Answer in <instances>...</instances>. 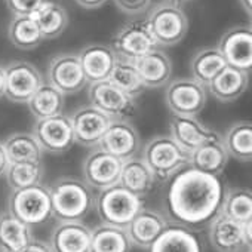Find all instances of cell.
Listing matches in <instances>:
<instances>
[{
	"label": "cell",
	"mask_w": 252,
	"mask_h": 252,
	"mask_svg": "<svg viewBox=\"0 0 252 252\" xmlns=\"http://www.w3.org/2000/svg\"><path fill=\"white\" fill-rule=\"evenodd\" d=\"M224 193L220 177L187 166L169 180L163 193V209L174 224L190 230L202 228L221 212Z\"/></svg>",
	"instance_id": "6da1fadb"
},
{
	"label": "cell",
	"mask_w": 252,
	"mask_h": 252,
	"mask_svg": "<svg viewBox=\"0 0 252 252\" xmlns=\"http://www.w3.org/2000/svg\"><path fill=\"white\" fill-rule=\"evenodd\" d=\"M52 215L58 221H82L94 208L91 187L80 178L61 177L51 187Z\"/></svg>",
	"instance_id": "7a4b0ae2"
},
{
	"label": "cell",
	"mask_w": 252,
	"mask_h": 252,
	"mask_svg": "<svg viewBox=\"0 0 252 252\" xmlns=\"http://www.w3.org/2000/svg\"><path fill=\"white\" fill-rule=\"evenodd\" d=\"M156 181H169L190 163V153L181 149L171 135H158L147 141L143 158Z\"/></svg>",
	"instance_id": "3957f363"
},
{
	"label": "cell",
	"mask_w": 252,
	"mask_h": 252,
	"mask_svg": "<svg viewBox=\"0 0 252 252\" xmlns=\"http://www.w3.org/2000/svg\"><path fill=\"white\" fill-rule=\"evenodd\" d=\"M94 208L102 224L126 228L134 217L144 208L143 199L132 194L120 184L99 190L94 199Z\"/></svg>",
	"instance_id": "277c9868"
},
{
	"label": "cell",
	"mask_w": 252,
	"mask_h": 252,
	"mask_svg": "<svg viewBox=\"0 0 252 252\" xmlns=\"http://www.w3.org/2000/svg\"><path fill=\"white\" fill-rule=\"evenodd\" d=\"M8 212L30 227L46 222L52 217L49 187L34 184L12 190L8 197Z\"/></svg>",
	"instance_id": "5b68a950"
},
{
	"label": "cell",
	"mask_w": 252,
	"mask_h": 252,
	"mask_svg": "<svg viewBox=\"0 0 252 252\" xmlns=\"http://www.w3.org/2000/svg\"><path fill=\"white\" fill-rule=\"evenodd\" d=\"M146 23L158 46H174L180 43L189 32L187 15L180 6L172 3L156 6Z\"/></svg>",
	"instance_id": "8992f818"
},
{
	"label": "cell",
	"mask_w": 252,
	"mask_h": 252,
	"mask_svg": "<svg viewBox=\"0 0 252 252\" xmlns=\"http://www.w3.org/2000/svg\"><path fill=\"white\" fill-rule=\"evenodd\" d=\"M88 96L91 105L107 114L111 120H128L137 111L135 98L125 94L110 80L91 83Z\"/></svg>",
	"instance_id": "52a82bcc"
},
{
	"label": "cell",
	"mask_w": 252,
	"mask_h": 252,
	"mask_svg": "<svg viewBox=\"0 0 252 252\" xmlns=\"http://www.w3.org/2000/svg\"><path fill=\"white\" fill-rule=\"evenodd\" d=\"M251 222H237L221 212L208 224V239L217 252H242L251 248Z\"/></svg>",
	"instance_id": "ba28073f"
},
{
	"label": "cell",
	"mask_w": 252,
	"mask_h": 252,
	"mask_svg": "<svg viewBox=\"0 0 252 252\" xmlns=\"http://www.w3.org/2000/svg\"><path fill=\"white\" fill-rule=\"evenodd\" d=\"M32 135L36 138L42 152L52 155H63L76 143L70 117L63 113L46 119H37Z\"/></svg>",
	"instance_id": "9c48e42d"
},
{
	"label": "cell",
	"mask_w": 252,
	"mask_h": 252,
	"mask_svg": "<svg viewBox=\"0 0 252 252\" xmlns=\"http://www.w3.org/2000/svg\"><path fill=\"white\" fill-rule=\"evenodd\" d=\"M110 48L117 58L135 61L158 49V43L146 21H131L117 32Z\"/></svg>",
	"instance_id": "30bf717a"
},
{
	"label": "cell",
	"mask_w": 252,
	"mask_h": 252,
	"mask_svg": "<svg viewBox=\"0 0 252 252\" xmlns=\"http://www.w3.org/2000/svg\"><path fill=\"white\" fill-rule=\"evenodd\" d=\"M206 88L194 79H175L165 92L168 108L175 116H197L206 104Z\"/></svg>",
	"instance_id": "8fae6325"
},
{
	"label": "cell",
	"mask_w": 252,
	"mask_h": 252,
	"mask_svg": "<svg viewBox=\"0 0 252 252\" xmlns=\"http://www.w3.org/2000/svg\"><path fill=\"white\" fill-rule=\"evenodd\" d=\"M42 85L40 71L27 61H15L5 68V96L12 102L27 104Z\"/></svg>",
	"instance_id": "7c38bea8"
},
{
	"label": "cell",
	"mask_w": 252,
	"mask_h": 252,
	"mask_svg": "<svg viewBox=\"0 0 252 252\" xmlns=\"http://www.w3.org/2000/svg\"><path fill=\"white\" fill-rule=\"evenodd\" d=\"M74 141L85 147H98L111 119L94 105H82L70 116Z\"/></svg>",
	"instance_id": "4fadbf2b"
},
{
	"label": "cell",
	"mask_w": 252,
	"mask_h": 252,
	"mask_svg": "<svg viewBox=\"0 0 252 252\" xmlns=\"http://www.w3.org/2000/svg\"><path fill=\"white\" fill-rule=\"evenodd\" d=\"M220 54L227 65L249 73L252 68V30L251 26H236L225 32L218 43Z\"/></svg>",
	"instance_id": "5bb4252c"
},
{
	"label": "cell",
	"mask_w": 252,
	"mask_h": 252,
	"mask_svg": "<svg viewBox=\"0 0 252 252\" xmlns=\"http://www.w3.org/2000/svg\"><path fill=\"white\" fill-rule=\"evenodd\" d=\"M123 162L110 153L95 147L83 162L85 183L91 189L104 190L119 184Z\"/></svg>",
	"instance_id": "9a60e30c"
},
{
	"label": "cell",
	"mask_w": 252,
	"mask_h": 252,
	"mask_svg": "<svg viewBox=\"0 0 252 252\" xmlns=\"http://www.w3.org/2000/svg\"><path fill=\"white\" fill-rule=\"evenodd\" d=\"M48 80L49 85L63 95L77 94L88 83L79 57L74 54H60L54 57L48 67Z\"/></svg>",
	"instance_id": "2e32d148"
},
{
	"label": "cell",
	"mask_w": 252,
	"mask_h": 252,
	"mask_svg": "<svg viewBox=\"0 0 252 252\" xmlns=\"http://www.w3.org/2000/svg\"><path fill=\"white\" fill-rule=\"evenodd\" d=\"M169 128L174 141L189 153H191L193 150H196L197 147L206 143L222 140V137L215 129L203 125L196 116L174 114L169 122Z\"/></svg>",
	"instance_id": "e0dca14e"
},
{
	"label": "cell",
	"mask_w": 252,
	"mask_h": 252,
	"mask_svg": "<svg viewBox=\"0 0 252 252\" xmlns=\"http://www.w3.org/2000/svg\"><path fill=\"white\" fill-rule=\"evenodd\" d=\"M98 147L122 162L128 160L140 152V134L128 120H111Z\"/></svg>",
	"instance_id": "ac0fdd59"
},
{
	"label": "cell",
	"mask_w": 252,
	"mask_h": 252,
	"mask_svg": "<svg viewBox=\"0 0 252 252\" xmlns=\"http://www.w3.org/2000/svg\"><path fill=\"white\" fill-rule=\"evenodd\" d=\"M49 246L52 252H91V228L82 221H60Z\"/></svg>",
	"instance_id": "d6986e66"
},
{
	"label": "cell",
	"mask_w": 252,
	"mask_h": 252,
	"mask_svg": "<svg viewBox=\"0 0 252 252\" xmlns=\"http://www.w3.org/2000/svg\"><path fill=\"white\" fill-rule=\"evenodd\" d=\"M168 224L169 222L166 217H163L160 212L143 208L125 230L131 240V245L141 249H149Z\"/></svg>",
	"instance_id": "ffe728a7"
},
{
	"label": "cell",
	"mask_w": 252,
	"mask_h": 252,
	"mask_svg": "<svg viewBox=\"0 0 252 252\" xmlns=\"http://www.w3.org/2000/svg\"><path fill=\"white\" fill-rule=\"evenodd\" d=\"M77 57L89 83L108 80L117 61L114 51L107 45H88Z\"/></svg>",
	"instance_id": "44dd1931"
},
{
	"label": "cell",
	"mask_w": 252,
	"mask_h": 252,
	"mask_svg": "<svg viewBox=\"0 0 252 252\" xmlns=\"http://www.w3.org/2000/svg\"><path fill=\"white\" fill-rule=\"evenodd\" d=\"M150 252H203L199 236L180 224H168L149 248Z\"/></svg>",
	"instance_id": "7402d4cb"
},
{
	"label": "cell",
	"mask_w": 252,
	"mask_h": 252,
	"mask_svg": "<svg viewBox=\"0 0 252 252\" xmlns=\"http://www.w3.org/2000/svg\"><path fill=\"white\" fill-rule=\"evenodd\" d=\"M134 64L144 88H160L171 79L172 63L169 57L160 49H155L146 54L144 57L135 60Z\"/></svg>",
	"instance_id": "603a6c76"
},
{
	"label": "cell",
	"mask_w": 252,
	"mask_h": 252,
	"mask_svg": "<svg viewBox=\"0 0 252 252\" xmlns=\"http://www.w3.org/2000/svg\"><path fill=\"white\" fill-rule=\"evenodd\" d=\"M249 85V73L237 70L234 67L225 65L217 77L208 85V89L212 96L221 102H231L237 99Z\"/></svg>",
	"instance_id": "cb8c5ba5"
},
{
	"label": "cell",
	"mask_w": 252,
	"mask_h": 252,
	"mask_svg": "<svg viewBox=\"0 0 252 252\" xmlns=\"http://www.w3.org/2000/svg\"><path fill=\"white\" fill-rule=\"evenodd\" d=\"M119 184L143 199L155 189L156 180L141 158H132L123 160Z\"/></svg>",
	"instance_id": "d4e9b609"
},
{
	"label": "cell",
	"mask_w": 252,
	"mask_h": 252,
	"mask_svg": "<svg viewBox=\"0 0 252 252\" xmlns=\"http://www.w3.org/2000/svg\"><path fill=\"white\" fill-rule=\"evenodd\" d=\"M227 160H228V155H227V152L222 146V140H221V141L206 143V144L197 147L196 150H193L190 153L189 166L199 172L220 177L227 165Z\"/></svg>",
	"instance_id": "484cf974"
},
{
	"label": "cell",
	"mask_w": 252,
	"mask_h": 252,
	"mask_svg": "<svg viewBox=\"0 0 252 252\" xmlns=\"http://www.w3.org/2000/svg\"><path fill=\"white\" fill-rule=\"evenodd\" d=\"M222 146L228 155L240 162H251L252 159V123L242 120L233 123L222 137Z\"/></svg>",
	"instance_id": "4316f807"
},
{
	"label": "cell",
	"mask_w": 252,
	"mask_h": 252,
	"mask_svg": "<svg viewBox=\"0 0 252 252\" xmlns=\"http://www.w3.org/2000/svg\"><path fill=\"white\" fill-rule=\"evenodd\" d=\"M33 230L9 212L0 215V252H18L30 240Z\"/></svg>",
	"instance_id": "83f0119b"
},
{
	"label": "cell",
	"mask_w": 252,
	"mask_h": 252,
	"mask_svg": "<svg viewBox=\"0 0 252 252\" xmlns=\"http://www.w3.org/2000/svg\"><path fill=\"white\" fill-rule=\"evenodd\" d=\"M32 17L45 40L57 39L68 27L67 11L60 3L52 2V0H46Z\"/></svg>",
	"instance_id": "f1b7e54d"
},
{
	"label": "cell",
	"mask_w": 252,
	"mask_h": 252,
	"mask_svg": "<svg viewBox=\"0 0 252 252\" xmlns=\"http://www.w3.org/2000/svg\"><path fill=\"white\" fill-rule=\"evenodd\" d=\"M131 248L125 228L99 224L91 230V252H131Z\"/></svg>",
	"instance_id": "f546056e"
},
{
	"label": "cell",
	"mask_w": 252,
	"mask_h": 252,
	"mask_svg": "<svg viewBox=\"0 0 252 252\" xmlns=\"http://www.w3.org/2000/svg\"><path fill=\"white\" fill-rule=\"evenodd\" d=\"M29 110L37 119H46L61 114L64 110V95L52 85L45 83L29 99Z\"/></svg>",
	"instance_id": "4dcf8cb0"
},
{
	"label": "cell",
	"mask_w": 252,
	"mask_h": 252,
	"mask_svg": "<svg viewBox=\"0 0 252 252\" xmlns=\"http://www.w3.org/2000/svg\"><path fill=\"white\" fill-rule=\"evenodd\" d=\"M9 163L23 162H42V149L32 134L17 132L6 138L3 143Z\"/></svg>",
	"instance_id": "1f68e13d"
},
{
	"label": "cell",
	"mask_w": 252,
	"mask_h": 252,
	"mask_svg": "<svg viewBox=\"0 0 252 252\" xmlns=\"http://www.w3.org/2000/svg\"><path fill=\"white\" fill-rule=\"evenodd\" d=\"M225 65L227 64L217 48H205L193 57L190 67L193 79L200 85L208 86Z\"/></svg>",
	"instance_id": "d6a6232c"
},
{
	"label": "cell",
	"mask_w": 252,
	"mask_h": 252,
	"mask_svg": "<svg viewBox=\"0 0 252 252\" xmlns=\"http://www.w3.org/2000/svg\"><path fill=\"white\" fill-rule=\"evenodd\" d=\"M221 214L242 224L251 222L252 221L251 190L245 187H231L225 190L222 206H221Z\"/></svg>",
	"instance_id": "836d02e7"
},
{
	"label": "cell",
	"mask_w": 252,
	"mask_h": 252,
	"mask_svg": "<svg viewBox=\"0 0 252 252\" xmlns=\"http://www.w3.org/2000/svg\"><path fill=\"white\" fill-rule=\"evenodd\" d=\"M9 40L14 46L23 51L36 49L45 39L34 23L33 17H14L8 29Z\"/></svg>",
	"instance_id": "e575fe53"
},
{
	"label": "cell",
	"mask_w": 252,
	"mask_h": 252,
	"mask_svg": "<svg viewBox=\"0 0 252 252\" xmlns=\"http://www.w3.org/2000/svg\"><path fill=\"white\" fill-rule=\"evenodd\" d=\"M108 80L132 98H137L146 89L140 79V74L137 71L134 61H129V60L117 58Z\"/></svg>",
	"instance_id": "d590c367"
},
{
	"label": "cell",
	"mask_w": 252,
	"mask_h": 252,
	"mask_svg": "<svg viewBox=\"0 0 252 252\" xmlns=\"http://www.w3.org/2000/svg\"><path fill=\"white\" fill-rule=\"evenodd\" d=\"M45 169L42 162H23L9 163L6 169V181L12 190L26 189L34 184H40Z\"/></svg>",
	"instance_id": "8d00e7d4"
},
{
	"label": "cell",
	"mask_w": 252,
	"mask_h": 252,
	"mask_svg": "<svg viewBox=\"0 0 252 252\" xmlns=\"http://www.w3.org/2000/svg\"><path fill=\"white\" fill-rule=\"evenodd\" d=\"M5 2L15 17H32L46 0H5Z\"/></svg>",
	"instance_id": "74e56055"
},
{
	"label": "cell",
	"mask_w": 252,
	"mask_h": 252,
	"mask_svg": "<svg viewBox=\"0 0 252 252\" xmlns=\"http://www.w3.org/2000/svg\"><path fill=\"white\" fill-rule=\"evenodd\" d=\"M116 6L128 15H138L149 9L152 0H114Z\"/></svg>",
	"instance_id": "f35d334b"
},
{
	"label": "cell",
	"mask_w": 252,
	"mask_h": 252,
	"mask_svg": "<svg viewBox=\"0 0 252 252\" xmlns=\"http://www.w3.org/2000/svg\"><path fill=\"white\" fill-rule=\"evenodd\" d=\"M18 252H52V249H51L49 243H46L43 240L33 239L26 246H23Z\"/></svg>",
	"instance_id": "ab89813d"
},
{
	"label": "cell",
	"mask_w": 252,
	"mask_h": 252,
	"mask_svg": "<svg viewBox=\"0 0 252 252\" xmlns=\"http://www.w3.org/2000/svg\"><path fill=\"white\" fill-rule=\"evenodd\" d=\"M74 2L85 9H96L105 5L108 0H74Z\"/></svg>",
	"instance_id": "60d3db41"
},
{
	"label": "cell",
	"mask_w": 252,
	"mask_h": 252,
	"mask_svg": "<svg viewBox=\"0 0 252 252\" xmlns=\"http://www.w3.org/2000/svg\"><path fill=\"white\" fill-rule=\"evenodd\" d=\"M8 166H9V159H8V156H6L3 143H0V177L6 174Z\"/></svg>",
	"instance_id": "b9f144b4"
},
{
	"label": "cell",
	"mask_w": 252,
	"mask_h": 252,
	"mask_svg": "<svg viewBox=\"0 0 252 252\" xmlns=\"http://www.w3.org/2000/svg\"><path fill=\"white\" fill-rule=\"evenodd\" d=\"M5 95V68L0 67V98Z\"/></svg>",
	"instance_id": "7bdbcfd3"
},
{
	"label": "cell",
	"mask_w": 252,
	"mask_h": 252,
	"mask_svg": "<svg viewBox=\"0 0 252 252\" xmlns=\"http://www.w3.org/2000/svg\"><path fill=\"white\" fill-rule=\"evenodd\" d=\"M239 2H240L242 8L245 9V12L248 15H251V12H252V0H239Z\"/></svg>",
	"instance_id": "ee69618b"
},
{
	"label": "cell",
	"mask_w": 252,
	"mask_h": 252,
	"mask_svg": "<svg viewBox=\"0 0 252 252\" xmlns=\"http://www.w3.org/2000/svg\"><path fill=\"white\" fill-rule=\"evenodd\" d=\"M186 2H189V0H169V3H172L175 6H180L181 3H186Z\"/></svg>",
	"instance_id": "f6af8a7d"
},
{
	"label": "cell",
	"mask_w": 252,
	"mask_h": 252,
	"mask_svg": "<svg viewBox=\"0 0 252 252\" xmlns=\"http://www.w3.org/2000/svg\"><path fill=\"white\" fill-rule=\"evenodd\" d=\"M246 252H251V248H248V249H246Z\"/></svg>",
	"instance_id": "bcb514c9"
}]
</instances>
